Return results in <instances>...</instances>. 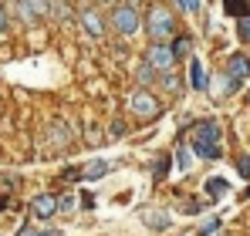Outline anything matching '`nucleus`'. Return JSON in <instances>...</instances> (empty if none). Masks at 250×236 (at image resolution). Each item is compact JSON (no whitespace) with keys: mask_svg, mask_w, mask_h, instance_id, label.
I'll list each match as a JSON object with an SVG mask.
<instances>
[{"mask_svg":"<svg viewBox=\"0 0 250 236\" xmlns=\"http://www.w3.org/2000/svg\"><path fill=\"white\" fill-rule=\"evenodd\" d=\"M193 152L203 158H220L223 156V145H220V125L207 118V121H196L193 125V138H189Z\"/></svg>","mask_w":250,"mask_h":236,"instance_id":"1","label":"nucleus"},{"mask_svg":"<svg viewBox=\"0 0 250 236\" xmlns=\"http://www.w3.org/2000/svg\"><path fill=\"white\" fill-rule=\"evenodd\" d=\"M146 34L152 38V44L156 40H166L172 31H176V20H172V14H169L166 3H149V10H146Z\"/></svg>","mask_w":250,"mask_h":236,"instance_id":"2","label":"nucleus"},{"mask_svg":"<svg viewBox=\"0 0 250 236\" xmlns=\"http://www.w3.org/2000/svg\"><path fill=\"white\" fill-rule=\"evenodd\" d=\"M112 27H115L119 34H139V27H142L139 10H135L132 3H119V7H112Z\"/></svg>","mask_w":250,"mask_h":236,"instance_id":"3","label":"nucleus"},{"mask_svg":"<svg viewBox=\"0 0 250 236\" xmlns=\"http://www.w3.org/2000/svg\"><path fill=\"white\" fill-rule=\"evenodd\" d=\"M128 112L139 118V121H152V118H159V101L149 95V91H135L132 95V101H128Z\"/></svg>","mask_w":250,"mask_h":236,"instance_id":"4","label":"nucleus"},{"mask_svg":"<svg viewBox=\"0 0 250 236\" xmlns=\"http://www.w3.org/2000/svg\"><path fill=\"white\" fill-rule=\"evenodd\" d=\"M146 64L152 68V71H172L176 68V58H172V51H169V44L166 40H156L149 51H146Z\"/></svg>","mask_w":250,"mask_h":236,"instance_id":"5","label":"nucleus"},{"mask_svg":"<svg viewBox=\"0 0 250 236\" xmlns=\"http://www.w3.org/2000/svg\"><path fill=\"white\" fill-rule=\"evenodd\" d=\"M14 3H17V14H21L24 24H41L47 17V3L51 0H14Z\"/></svg>","mask_w":250,"mask_h":236,"instance_id":"6","label":"nucleus"},{"mask_svg":"<svg viewBox=\"0 0 250 236\" xmlns=\"http://www.w3.org/2000/svg\"><path fill=\"white\" fill-rule=\"evenodd\" d=\"M78 24L84 27V34H88V38H102V34H105V17H102L95 7H88V10L78 14Z\"/></svg>","mask_w":250,"mask_h":236,"instance_id":"7","label":"nucleus"},{"mask_svg":"<svg viewBox=\"0 0 250 236\" xmlns=\"http://www.w3.org/2000/svg\"><path fill=\"white\" fill-rule=\"evenodd\" d=\"M31 209H34V216L47 219V216H54V213H58V199L51 196V193H38V196L31 199Z\"/></svg>","mask_w":250,"mask_h":236,"instance_id":"8","label":"nucleus"},{"mask_svg":"<svg viewBox=\"0 0 250 236\" xmlns=\"http://www.w3.org/2000/svg\"><path fill=\"white\" fill-rule=\"evenodd\" d=\"M47 17H54V20H61V24H71L78 14H75L71 0H51V3H47Z\"/></svg>","mask_w":250,"mask_h":236,"instance_id":"9","label":"nucleus"},{"mask_svg":"<svg viewBox=\"0 0 250 236\" xmlns=\"http://www.w3.org/2000/svg\"><path fill=\"white\" fill-rule=\"evenodd\" d=\"M227 75L233 81H244L250 75V58H244V54H233L230 61H227Z\"/></svg>","mask_w":250,"mask_h":236,"instance_id":"10","label":"nucleus"},{"mask_svg":"<svg viewBox=\"0 0 250 236\" xmlns=\"http://www.w3.org/2000/svg\"><path fill=\"white\" fill-rule=\"evenodd\" d=\"M51 142H54L58 149H68V145H71V135H68L64 121H51Z\"/></svg>","mask_w":250,"mask_h":236,"instance_id":"11","label":"nucleus"},{"mask_svg":"<svg viewBox=\"0 0 250 236\" xmlns=\"http://www.w3.org/2000/svg\"><path fill=\"white\" fill-rule=\"evenodd\" d=\"M82 176H84V179H102V176H108V162H105V158L88 162V165L82 169Z\"/></svg>","mask_w":250,"mask_h":236,"instance_id":"12","label":"nucleus"},{"mask_svg":"<svg viewBox=\"0 0 250 236\" xmlns=\"http://www.w3.org/2000/svg\"><path fill=\"white\" fill-rule=\"evenodd\" d=\"M169 51H172V58L179 61V58H186L189 51H193V38L189 34H183V38H176L172 44H169Z\"/></svg>","mask_w":250,"mask_h":236,"instance_id":"13","label":"nucleus"},{"mask_svg":"<svg viewBox=\"0 0 250 236\" xmlns=\"http://www.w3.org/2000/svg\"><path fill=\"white\" fill-rule=\"evenodd\" d=\"M189 81H193V88H196V91H203V88H207V75H203V64H200L196 58L189 61Z\"/></svg>","mask_w":250,"mask_h":236,"instance_id":"14","label":"nucleus"},{"mask_svg":"<svg viewBox=\"0 0 250 236\" xmlns=\"http://www.w3.org/2000/svg\"><path fill=\"white\" fill-rule=\"evenodd\" d=\"M146 226H149V230H166L169 216H166V213H159V209H149V213H146Z\"/></svg>","mask_w":250,"mask_h":236,"instance_id":"15","label":"nucleus"},{"mask_svg":"<svg viewBox=\"0 0 250 236\" xmlns=\"http://www.w3.org/2000/svg\"><path fill=\"white\" fill-rule=\"evenodd\" d=\"M223 10H227V14H233V17H247L250 0H223Z\"/></svg>","mask_w":250,"mask_h":236,"instance_id":"16","label":"nucleus"},{"mask_svg":"<svg viewBox=\"0 0 250 236\" xmlns=\"http://www.w3.org/2000/svg\"><path fill=\"white\" fill-rule=\"evenodd\" d=\"M227 189H230V186H227V179H220V176H213V179L207 182V193H209V196H223Z\"/></svg>","mask_w":250,"mask_h":236,"instance_id":"17","label":"nucleus"},{"mask_svg":"<svg viewBox=\"0 0 250 236\" xmlns=\"http://www.w3.org/2000/svg\"><path fill=\"white\" fill-rule=\"evenodd\" d=\"M169 165H172V158H169V156L156 158V169H152V179H156V182H159V179H163V176L169 172Z\"/></svg>","mask_w":250,"mask_h":236,"instance_id":"18","label":"nucleus"},{"mask_svg":"<svg viewBox=\"0 0 250 236\" xmlns=\"http://www.w3.org/2000/svg\"><path fill=\"white\" fill-rule=\"evenodd\" d=\"M176 162H179V169H189V162H193L189 145H179V149H176Z\"/></svg>","mask_w":250,"mask_h":236,"instance_id":"19","label":"nucleus"},{"mask_svg":"<svg viewBox=\"0 0 250 236\" xmlns=\"http://www.w3.org/2000/svg\"><path fill=\"white\" fill-rule=\"evenodd\" d=\"M237 34L244 44H250V17H240V27H237Z\"/></svg>","mask_w":250,"mask_h":236,"instance_id":"20","label":"nucleus"},{"mask_svg":"<svg viewBox=\"0 0 250 236\" xmlns=\"http://www.w3.org/2000/svg\"><path fill=\"white\" fill-rule=\"evenodd\" d=\"M108 135H112V138H119V135H125V121H122V118H115V121H112Z\"/></svg>","mask_w":250,"mask_h":236,"instance_id":"21","label":"nucleus"},{"mask_svg":"<svg viewBox=\"0 0 250 236\" xmlns=\"http://www.w3.org/2000/svg\"><path fill=\"white\" fill-rule=\"evenodd\" d=\"M237 169H240V176H244V179H250V156H240Z\"/></svg>","mask_w":250,"mask_h":236,"instance_id":"22","label":"nucleus"},{"mask_svg":"<svg viewBox=\"0 0 250 236\" xmlns=\"http://www.w3.org/2000/svg\"><path fill=\"white\" fill-rule=\"evenodd\" d=\"M152 75H156V71H152V68H149V64H146V61H142V68H139V81H142V84H146V81L152 78Z\"/></svg>","mask_w":250,"mask_h":236,"instance_id":"23","label":"nucleus"},{"mask_svg":"<svg viewBox=\"0 0 250 236\" xmlns=\"http://www.w3.org/2000/svg\"><path fill=\"white\" fill-rule=\"evenodd\" d=\"M21 236H58V230H24Z\"/></svg>","mask_w":250,"mask_h":236,"instance_id":"24","label":"nucleus"},{"mask_svg":"<svg viewBox=\"0 0 250 236\" xmlns=\"http://www.w3.org/2000/svg\"><path fill=\"white\" fill-rule=\"evenodd\" d=\"M61 179H68V182H75V179H82V169H64V172H61Z\"/></svg>","mask_w":250,"mask_h":236,"instance_id":"25","label":"nucleus"},{"mask_svg":"<svg viewBox=\"0 0 250 236\" xmlns=\"http://www.w3.org/2000/svg\"><path fill=\"white\" fill-rule=\"evenodd\" d=\"M183 10H200V0H176Z\"/></svg>","mask_w":250,"mask_h":236,"instance_id":"26","label":"nucleus"},{"mask_svg":"<svg viewBox=\"0 0 250 236\" xmlns=\"http://www.w3.org/2000/svg\"><path fill=\"white\" fill-rule=\"evenodd\" d=\"M216 226H220V219H209L207 226H203V230H200V236H209V233H213V230H216Z\"/></svg>","mask_w":250,"mask_h":236,"instance_id":"27","label":"nucleus"},{"mask_svg":"<svg viewBox=\"0 0 250 236\" xmlns=\"http://www.w3.org/2000/svg\"><path fill=\"white\" fill-rule=\"evenodd\" d=\"M7 206H10V199H7L3 193H0V209H7Z\"/></svg>","mask_w":250,"mask_h":236,"instance_id":"28","label":"nucleus"},{"mask_svg":"<svg viewBox=\"0 0 250 236\" xmlns=\"http://www.w3.org/2000/svg\"><path fill=\"white\" fill-rule=\"evenodd\" d=\"M3 31H7V17L0 14V34H3Z\"/></svg>","mask_w":250,"mask_h":236,"instance_id":"29","label":"nucleus"},{"mask_svg":"<svg viewBox=\"0 0 250 236\" xmlns=\"http://www.w3.org/2000/svg\"><path fill=\"white\" fill-rule=\"evenodd\" d=\"M128 3H132V7H135V3H139V0H128Z\"/></svg>","mask_w":250,"mask_h":236,"instance_id":"30","label":"nucleus"},{"mask_svg":"<svg viewBox=\"0 0 250 236\" xmlns=\"http://www.w3.org/2000/svg\"><path fill=\"white\" fill-rule=\"evenodd\" d=\"M102 3H108V0H102Z\"/></svg>","mask_w":250,"mask_h":236,"instance_id":"31","label":"nucleus"}]
</instances>
